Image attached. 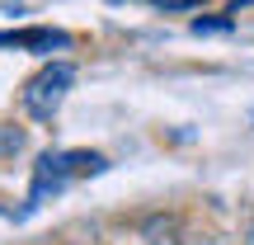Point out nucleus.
I'll return each mask as SVG.
<instances>
[{"instance_id": "nucleus-1", "label": "nucleus", "mask_w": 254, "mask_h": 245, "mask_svg": "<svg viewBox=\"0 0 254 245\" xmlns=\"http://www.w3.org/2000/svg\"><path fill=\"white\" fill-rule=\"evenodd\" d=\"M71 81H75V66L71 62H52V66H43V71L33 76V81L24 85V109L33 113V118H52L57 109H62V99H66V90H71Z\"/></svg>"}, {"instance_id": "nucleus-2", "label": "nucleus", "mask_w": 254, "mask_h": 245, "mask_svg": "<svg viewBox=\"0 0 254 245\" xmlns=\"http://www.w3.org/2000/svg\"><path fill=\"white\" fill-rule=\"evenodd\" d=\"M71 179H75V170H71V161H66V151H47L43 161H38V170H33L28 208H33V203H43L47 193H62V189H66Z\"/></svg>"}, {"instance_id": "nucleus-3", "label": "nucleus", "mask_w": 254, "mask_h": 245, "mask_svg": "<svg viewBox=\"0 0 254 245\" xmlns=\"http://www.w3.org/2000/svg\"><path fill=\"white\" fill-rule=\"evenodd\" d=\"M0 47H33V52H52L66 47L62 28H14V33H0Z\"/></svg>"}, {"instance_id": "nucleus-4", "label": "nucleus", "mask_w": 254, "mask_h": 245, "mask_svg": "<svg viewBox=\"0 0 254 245\" xmlns=\"http://www.w3.org/2000/svg\"><path fill=\"white\" fill-rule=\"evenodd\" d=\"M146 236H151V245H179L174 241V222H160V217L146 222Z\"/></svg>"}, {"instance_id": "nucleus-5", "label": "nucleus", "mask_w": 254, "mask_h": 245, "mask_svg": "<svg viewBox=\"0 0 254 245\" xmlns=\"http://www.w3.org/2000/svg\"><path fill=\"white\" fill-rule=\"evenodd\" d=\"M193 33H231V19H226V14H212V19H193Z\"/></svg>"}, {"instance_id": "nucleus-6", "label": "nucleus", "mask_w": 254, "mask_h": 245, "mask_svg": "<svg viewBox=\"0 0 254 245\" xmlns=\"http://www.w3.org/2000/svg\"><path fill=\"white\" fill-rule=\"evenodd\" d=\"M19 142H24L19 132H0V151H19Z\"/></svg>"}, {"instance_id": "nucleus-7", "label": "nucleus", "mask_w": 254, "mask_h": 245, "mask_svg": "<svg viewBox=\"0 0 254 245\" xmlns=\"http://www.w3.org/2000/svg\"><path fill=\"white\" fill-rule=\"evenodd\" d=\"M245 245H254V222H250V227H245Z\"/></svg>"}]
</instances>
